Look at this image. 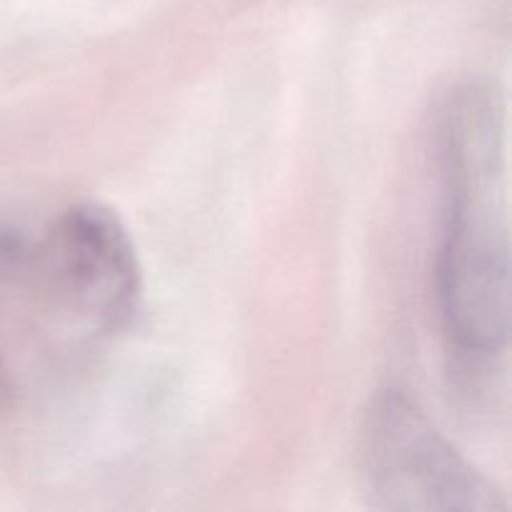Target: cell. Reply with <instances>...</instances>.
Here are the masks:
<instances>
[{
    "label": "cell",
    "mask_w": 512,
    "mask_h": 512,
    "mask_svg": "<svg viewBox=\"0 0 512 512\" xmlns=\"http://www.w3.org/2000/svg\"><path fill=\"white\" fill-rule=\"evenodd\" d=\"M38 260L53 298L80 323L115 333L133 320L143 268L133 235L108 205H70L45 235Z\"/></svg>",
    "instance_id": "3"
},
{
    "label": "cell",
    "mask_w": 512,
    "mask_h": 512,
    "mask_svg": "<svg viewBox=\"0 0 512 512\" xmlns=\"http://www.w3.org/2000/svg\"><path fill=\"white\" fill-rule=\"evenodd\" d=\"M370 505L393 512H508V500L400 390L375 395L360 430Z\"/></svg>",
    "instance_id": "2"
},
{
    "label": "cell",
    "mask_w": 512,
    "mask_h": 512,
    "mask_svg": "<svg viewBox=\"0 0 512 512\" xmlns=\"http://www.w3.org/2000/svg\"><path fill=\"white\" fill-rule=\"evenodd\" d=\"M505 110L490 85L453 95L443 120L445 225L438 303L453 375L483 398L500 373L512 328Z\"/></svg>",
    "instance_id": "1"
}]
</instances>
